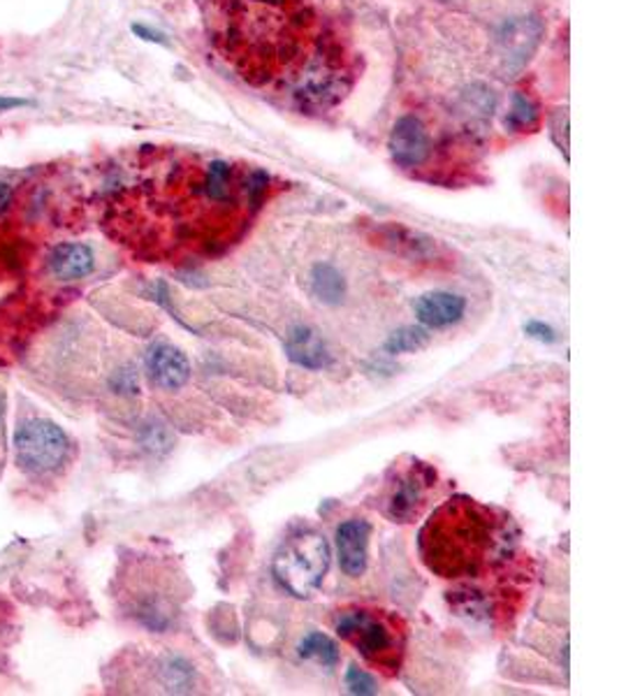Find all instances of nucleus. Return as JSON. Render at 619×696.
<instances>
[{
  "mask_svg": "<svg viewBox=\"0 0 619 696\" xmlns=\"http://www.w3.org/2000/svg\"><path fill=\"white\" fill-rule=\"evenodd\" d=\"M207 40L248 86L288 93L300 109L341 103L360 56L314 0H198Z\"/></svg>",
  "mask_w": 619,
  "mask_h": 696,
  "instance_id": "1",
  "label": "nucleus"
},
{
  "mask_svg": "<svg viewBox=\"0 0 619 696\" xmlns=\"http://www.w3.org/2000/svg\"><path fill=\"white\" fill-rule=\"evenodd\" d=\"M511 515L469 497L448 499L420 532V555L441 578H478L515 553Z\"/></svg>",
  "mask_w": 619,
  "mask_h": 696,
  "instance_id": "2",
  "label": "nucleus"
},
{
  "mask_svg": "<svg viewBox=\"0 0 619 696\" xmlns=\"http://www.w3.org/2000/svg\"><path fill=\"white\" fill-rule=\"evenodd\" d=\"M335 631L351 643L364 662L397 673L404 654V625L385 611L346 608L335 617Z\"/></svg>",
  "mask_w": 619,
  "mask_h": 696,
  "instance_id": "3",
  "label": "nucleus"
},
{
  "mask_svg": "<svg viewBox=\"0 0 619 696\" xmlns=\"http://www.w3.org/2000/svg\"><path fill=\"white\" fill-rule=\"evenodd\" d=\"M332 550L316 530H302L283 541L275 557V576L297 599L312 596L330 571Z\"/></svg>",
  "mask_w": 619,
  "mask_h": 696,
  "instance_id": "4",
  "label": "nucleus"
},
{
  "mask_svg": "<svg viewBox=\"0 0 619 696\" xmlns=\"http://www.w3.org/2000/svg\"><path fill=\"white\" fill-rule=\"evenodd\" d=\"M70 455L72 441L61 425L43 416H26L16 422L14 460L26 476H54L70 462Z\"/></svg>",
  "mask_w": 619,
  "mask_h": 696,
  "instance_id": "5",
  "label": "nucleus"
},
{
  "mask_svg": "<svg viewBox=\"0 0 619 696\" xmlns=\"http://www.w3.org/2000/svg\"><path fill=\"white\" fill-rule=\"evenodd\" d=\"M434 483L436 472L422 462H413L411 467L397 469L383 497L385 515L395 522H411L420 513V507L428 499V492L434 488Z\"/></svg>",
  "mask_w": 619,
  "mask_h": 696,
  "instance_id": "6",
  "label": "nucleus"
},
{
  "mask_svg": "<svg viewBox=\"0 0 619 696\" xmlns=\"http://www.w3.org/2000/svg\"><path fill=\"white\" fill-rule=\"evenodd\" d=\"M124 604L132 620L151 631H165L174 620V602L156 576L130 578Z\"/></svg>",
  "mask_w": 619,
  "mask_h": 696,
  "instance_id": "7",
  "label": "nucleus"
},
{
  "mask_svg": "<svg viewBox=\"0 0 619 696\" xmlns=\"http://www.w3.org/2000/svg\"><path fill=\"white\" fill-rule=\"evenodd\" d=\"M388 149L393 161L404 167V170H413L420 167L430 161L434 142L430 138L428 128L413 114H406L401 119H397V124L393 126L390 140H388Z\"/></svg>",
  "mask_w": 619,
  "mask_h": 696,
  "instance_id": "8",
  "label": "nucleus"
},
{
  "mask_svg": "<svg viewBox=\"0 0 619 696\" xmlns=\"http://www.w3.org/2000/svg\"><path fill=\"white\" fill-rule=\"evenodd\" d=\"M540 37H544V24H540V19L515 16L501 26L497 35L499 58L509 70H519L536 51Z\"/></svg>",
  "mask_w": 619,
  "mask_h": 696,
  "instance_id": "9",
  "label": "nucleus"
},
{
  "mask_svg": "<svg viewBox=\"0 0 619 696\" xmlns=\"http://www.w3.org/2000/svg\"><path fill=\"white\" fill-rule=\"evenodd\" d=\"M147 374L161 391H182L190 381V362L182 348L161 341L147 351Z\"/></svg>",
  "mask_w": 619,
  "mask_h": 696,
  "instance_id": "10",
  "label": "nucleus"
},
{
  "mask_svg": "<svg viewBox=\"0 0 619 696\" xmlns=\"http://www.w3.org/2000/svg\"><path fill=\"white\" fill-rule=\"evenodd\" d=\"M370 538L372 525L362 518L346 520L337 530L339 567L346 576L360 578L370 565Z\"/></svg>",
  "mask_w": 619,
  "mask_h": 696,
  "instance_id": "11",
  "label": "nucleus"
},
{
  "mask_svg": "<svg viewBox=\"0 0 619 696\" xmlns=\"http://www.w3.org/2000/svg\"><path fill=\"white\" fill-rule=\"evenodd\" d=\"M47 269L58 281H80L95 269V254L82 242L56 244L47 256Z\"/></svg>",
  "mask_w": 619,
  "mask_h": 696,
  "instance_id": "12",
  "label": "nucleus"
},
{
  "mask_svg": "<svg viewBox=\"0 0 619 696\" xmlns=\"http://www.w3.org/2000/svg\"><path fill=\"white\" fill-rule=\"evenodd\" d=\"M413 312L424 327H448L464 318L467 300L446 293V290H434V293H424L413 302Z\"/></svg>",
  "mask_w": 619,
  "mask_h": 696,
  "instance_id": "13",
  "label": "nucleus"
},
{
  "mask_svg": "<svg viewBox=\"0 0 619 696\" xmlns=\"http://www.w3.org/2000/svg\"><path fill=\"white\" fill-rule=\"evenodd\" d=\"M285 353L304 370H323L332 360L325 339L308 325H297L290 330L285 339Z\"/></svg>",
  "mask_w": 619,
  "mask_h": 696,
  "instance_id": "14",
  "label": "nucleus"
},
{
  "mask_svg": "<svg viewBox=\"0 0 619 696\" xmlns=\"http://www.w3.org/2000/svg\"><path fill=\"white\" fill-rule=\"evenodd\" d=\"M381 235L397 251L399 256L416 258V260H428V258L436 256L434 240L428 235H420V232H413L409 228L388 225V228L381 230Z\"/></svg>",
  "mask_w": 619,
  "mask_h": 696,
  "instance_id": "15",
  "label": "nucleus"
},
{
  "mask_svg": "<svg viewBox=\"0 0 619 696\" xmlns=\"http://www.w3.org/2000/svg\"><path fill=\"white\" fill-rule=\"evenodd\" d=\"M159 671V681L167 692L174 694H184V692H192V685H196V671L179 654H165L156 664Z\"/></svg>",
  "mask_w": 619,
  "mask_h": 696,
  "instance_id": "16",
  "label": "nucleus"
},
{
  "mask_svg": "<svg viewBox=\"0 0 619 696\" xmlns=\"http://www.w3.org/2000/svg\"><path fill=\"white\" fill-rule=\"evenodd\" d=\"M297 654L302 657V660H312V662L323 664L325 669H335L339 664V657H341L339 646L323 631H308L297 646Z\"/></svg>",
  "mask_w": 619,
  "mask_h": 696,
  "instance_id": "17",
  "label": "nucleus"
},
{
  "mask_svg": "<svg viewBox=\"0 0 619 696\" xmlns=\"http://www.w3.org/2000/svg\"><path fill=\"white\" fill-rule=\"evenodd\" d=\"M312 286H314L316 298L325 304H339L346 295V281H343L341 272L337 267L327 265V263H320L314 267Z\"/></svg>",
  "mask_w": 619,
  "mask_h": 696,
  "instance_id": "18",
  "label": "nucleus"
},
{
  "mask_svg": "<svg viewBox=\"0 0 619 696\" xmlns=\"http://www.w3.org/2000/svg\"><path fill=\"white\" fill-rule=\"evenodd\" d=\"M540 109L529 93L517 91L511 101V109L506 116V128L513 132H532L538 128Z\"/></svg>",
  "mask_w": 619,
  "mask_h": 696,
  "instance_id": "19",
  "label": "nucleus"
},
{
  "mask_svg": "<svg viewBox=\"0 0 619 696\" xmlns=\"http://www.w3.org/2000/svg\"><path fill=\"white\" fill-rule=\"evenodd\" d=\"M430 330L422 325H406L401 330L393 333L390 339L385 341V351L397 356V353H418L422 348L430 346Z\"/></svg>",
  "mask_w": 619,
  "mask_h": 696,
  "instance_id": "20",
  "label": "nucleus"
},
{
  "mask_svg": "<svg viewBox=\"0 0 619 696\" xmlns=\"http://www.w3.org/2000/svg\"><path fill=\"white\" fill-rule=\"evenodd\" d=\"M346 687L351 694H360V696H372V694L378 692L374 675H370V673L358 669V666H348V671H346Z\"/></svg>",
  "mask_w": 619,
  "mask_h": 696,
  "instance_id": "21",
  "label": "nucleus"
},
{
  "mask_svg": "<svg viewBox=\"0 0 619 696\" xmlns=\"http://www.w3.org/2000/svg\"><path fill=\"white\" fill-rule=\"evenodd\" d=\"M142 443L149 451H167L172 439H170V432H167L165 425L149 422L144 428V434H142Z\"/></svg>",
  "mask_w": 619,
  "mask_h": 696,
  "instance_id": "22",
  "label": "nucleus"
},
{
  "mask_svg": "<svg viewBox=\"0 0 619 696\" xmlns=\"http://www.w3.org/2000/svg\"><path fill=\"white\" fill-rule=\"evenodd\" d=\"M550 128H552V140L559 144V149L567 153V149H569V114H567V109H559L552 116Z\"/></svg>",
  "mask_w": 619,
  "mask_h": 696,
  "instance_id": "23",
  "label": "nucleus"
},
{
  "mask_svg": "<svg viewBox=\"0 0 619 696\" xmlns=\"http://www.w3.org/2000/svg\"><path fill=\"white\" fill-rule=\"evenodd\" d=\"M525 333H527L529 337L538 339V341H544V344H554V341H557V333L552 330L550 325H546L544 321H529V323L525 325Z\"/></svg>",
  "mask_w": 619,
  "mask_h": 696,
  "instance_id": "24",
  "label": "nucleus"
},
{
  "mask_svg": "<svg viewBox=\"0 0 619 696\" xmlns=\"http://www.w3.org/2000/svg\"><path fill=\"white\" fill-rule=\"evenodd\" d=\"M132 33L140 37V40L144 43H151V45H161V47H167V37L161 33V31H153L144 24H132Z\"/></svg>",
  "mask_w": 619,
  "mask_h": 696,
  "instance_id": "25",
  "label": "nucleus"
},
{
  "mask_svg": "<svg viewBox=\"0 0 619 696\" xmlns=\"http://www.w3.org/2000/svg\"><path fill=\"white\" fill-rule=\"evenodd\" d=\"M12 198H14L12 186L10 184H0V217H3L5 211H8V207L12 205Z\"/></svg>",
  "mask_w": 619,
  "mask_h": 696,
  "instance_id": "26",
  "label": "nucleus"
},
{
  "mask_svg": "<svg viewBox=\"0 0 619 696\" xmlns=\"http://www.w3.org/2000/svg\"><path fill=\"white\" fill-rule=\"evenodd\" d=\"M26 105H31L26 98H8V95L0 98V112H8L14 107H26Z\"/></svg>",
  "mask_w": 619,
  "mask_h": 696,
  "instance_id": "27",
  "label": "nucleus"
},
{
  "mask_svg": "<svg viewBox=\"0 0 619 696\" xmlns=\"http://www.w3.org/2000/svg\"><path fill=\"white\" fill-rule=\"evenodd\" d=\"M5 409H8L5 391H3V388H0V441H3V428H5Z\"/></svg>",
  "mask_w": 619,
  "mask_h": 696,
  "instance_id": "28",
  "label": "nucleus"
}]
</instances>
